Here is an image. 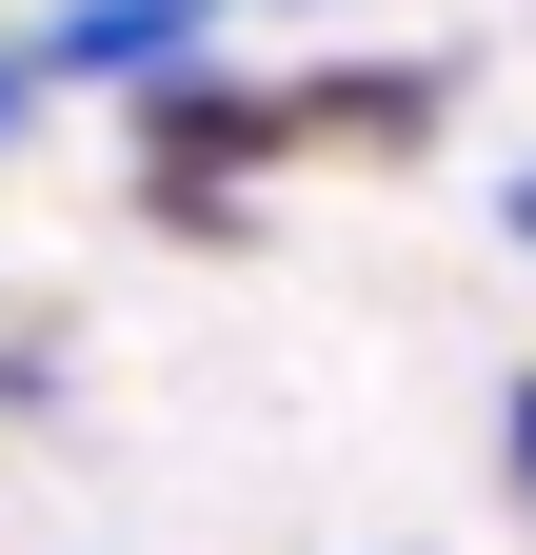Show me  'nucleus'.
<instances>
[{
    "label": "nucleus",
    "mask_w": 536,
    "mask_h": 555,
    "mask_svg": "<svg viewBox=\"0 0 536 555\" xmlns=\"http://www.w3.org/2000/svg\"><path fill=\"white\" fill-rule=\"evenodd\" d=\"M179 40H199V0H80L40 60H60V80H179Z\"/></svg>",
    "instance_id": "nucleus-1"
},
{
    "label": "nucleus",
    "mask_w": 536,
    "mask_h": 555,
    "mask_svg": "<svg viewBox=\"0 0 536 555\" xmlns=\"http://www.w3.org/2000/svg\"><path fill=\"white\" fill-rule=\"evenodd\" d=\"M497 456H516V496H536V377H516V397H497Z\"/></svg>",
    "instance_id": "nucleus-2"
},
{
    "label": "nucleus",
    "mask_w": 536,
    "mask_h": 555,
    "mask_svg": "<svg viewBox=\"0 0 536 555\" xmlns=\"http://www.w3.org/2000/svg\"><path fill=\"white\" fill-rule=\"evenodd\" d=\"M516 238H536V159H516Z\"/></svg>",
    "instance_id": "nucleus-3"
},
{
    "label": "nucleus",
    "mask_w": 536,
    "mask_h": 555,
    "mask_svg": "<svg viewBox=\"0 0 536 555\" xmlns=\"http://www.w3.org/2000/svg\"><path fill=\"white\" fill-rule=\"evenodd\" d=\"M0 119H21V60H0Z\"/></svg>",
    "instance_id": "nucleus-4"
}]
</instances>
